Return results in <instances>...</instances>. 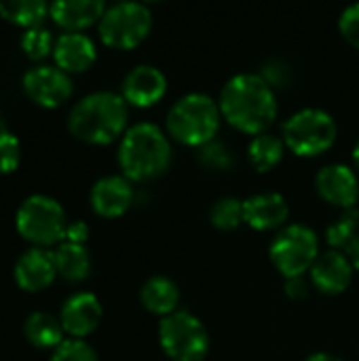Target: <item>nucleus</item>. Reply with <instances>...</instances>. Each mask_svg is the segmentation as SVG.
<instances>
[{
  "label": "nucleus",
  "instance_id": "nucleus-1",
  "mask_svg": "<svg viewBox=\"0 0 359 361\" xmlns=\"http://www.w3.org/2000/svg\"><path fill=\"white\" fill-rule=\"evenodd\" d=\"M220 112L237 129L258 135L277 118L275 89L256 72H241L226 80L220 91Z\"/></svg>",
  "mask_w": 359,
  "mask_h": 361
},
{
  "label": "nucleus",
  "instance_id": "nucleus-2",
  "mask_svg": "<svg viewBox=\"0 0 359 361\" xmlns=\"http://www.w3.org/2000/svg\"><path fill=\"white\" fill-rule=\"evenodd\" d=\"M129 118L127 102L114 91H93L80 97L68 116V129L83 142L110 144L125 133Z\"/></svg>",
  "mask_w": 359,
  "mask_h": 361
},
{
  "label": "nucleus",
  "instance_id": "nucleus-3",
  "mask_svg": "<svg viewBox=\"0 0 359 361\" xmlns=\"http://www.w3.org/2000/svg\"><path fill=\"white\" fill-rule=\"evenodd\" d=\"M171 163V142L154 123L131 125L118 146V165L127 180L146 182L165 173Z\"/></svg>",
  "mask_w": 359,
  "mask_h": 361
},
{
  "label": "nucleus",
  "instance_id": "nucleus-4",
  "mask_svg": "<svg viewBox=\"0 0 359 361\" xmlns=\"http://www.w3.org/2000/svg\"><path fill=\"white\" fill-rule=\"evenodd\" d=\"M220 104L207 93H186L167 112V131L174 140L186 146H205L214 140L220 127Z\"/></svg>",
  "mask_w": 359,
  "mask_h": 361
},
{
  "label": "nucleus",
  "instance_id": "nucleus-5",
  "mask_svg": "<svg viewBox=\"0 0 359 361\" xmlns=\"http://www.w3.org/2000/svg\"><path fill=\"white\" fill-rule=\"evenodd\" d=\"M339 125L324 108H303L284 123V142L298 157H317L336 142Z\"/></svg>",
  "mask_w": 359,
  "mask_h": 361
},
{
  "label": "nucleus",
  "instance_id": "nucleus-6",
  "mask_svg": "<svg viewBox=\"0 0 359 361\" xmlns=\"http://www.w3.org/2000/svg\"><path fill=\"white\" fill-rule=\"evenodd\" d=\"M159 343L174 361H203L209 353V334L190 311H174L159 322Z\"/></svg>",
  "mask_w": 359,
  "mask_h": 361
},
{
  "label": "nucleus",
  "instance_id": "nucleus-7",
  "mask_svg": "<svg viewBox=\"0 0 359 361\" xmlns=\"http://www.w3.org/2000/svg\"><path fill=\"white\" fill-rule=\"evenodd\" d=\"M15 224L25 241L36 247H47L63 239L66 214L63 207L49 195H30L17 209Z\"/></svg>",
  "mask_w": 359,
  "mask_h": 361
},
{
  "label": "nucleus",
  "instance_id": "nucleus-8",
  "mask_svg": "<svg viewBox=\"0 0 359 361\" xmlns=\"http://www.w3.org/2000/svg\"><path fill=\"white\" fill-rule=\"evenodd\" d=\"M271 260L275 269L286 277H305L311 271L313 262L317 260L320 252V237L307 224H290L284 226L269 247Z\"/></svg>",
  "mask_w": 359,
  "mask_h": 361
},
{
  "label": "nucleus",
  "instance_id": "nucleus-9",
  "mask_svg": "<svg viewBox=\"0 0 359 361\" xmlns=\"http://www.w3.org/2000/svg\"><path fill=\"white\" fill-rule=\"evenodd\" d=\"M152 30V13L144 2H116L99 19V36L108 47L133 49Z\"/></svg>",
  "mask_w": 359,
  "mask_h": 361
},
{
  "label": "nucleus",
  "instance_id": "nucleus-10",
  "mask_svg": "<svg viewBox=\"0 0 359 361\" xmlns=\"http://www.w3.org/2000/svg\"><path fill=\"white\" fill-rule=\"evenodd\" d=\"M23 91L32 102L44 108H55L72 95V78L57 66L36 63L21 78Z\"/></svg>",
  "mask_w": 359,
  "mask_h": 361
},
{
  "label": "nucleus",
  "instance_id": "nucleus-11",
  "mask_svg": "<svg viewBox=\"0 0 359 361\" xmlns=\"http://www.w3.org/2000/svg\"><path fill=\"white\" fill-rule=\"evenodd\" d=\"M315 188L324 201L343 209L355 207L359 199L358 173L343 163L324 165L315 176Z\"/></svg>",
  "mask_w": 359,
  "mask_h": 361
},
{
  "label": "nucleus",
  "instance_id": "nucleus-12",
  "mask_svg": "<svg viewBox=\"0 0 359 361\" xmlns=\"http://www.w3.org/2000/svg\"><path fill=\"white\" fill-rule=\"evenodd\" d=\"M167 93V76L161 68L150 63H140L131 68L121 85V95L127 104L138 108H148L157 104Z\"/></svg>",
  "mask_w": 359,
  "mask_h": 361
},
{
  "label": "nucleus",
  "instance_id": "nucleus-13",
  "mask_svg": "<svg viewBox=\"0 0 359 361\" xmlns=\"http://www.w3.org/2000/svg\"><path fill=\"white\" fill-rule=\"evenodd\" d=\"M59 322L66 334L72 338L89 336L102 322V305L99 298L91 292H76L61 305Z\"/></svg>",
  "mask_w": 359,
  "mask_h": 361
},
{
  "label": "nucleus",
  "instance_id": "nucleus-14",
  "mask_svg": "<svg viewBox=\"0 0 359 361\" xmlns=\"http://www.w3.org/2000/svg\"><path fill=\"white\" fill-rule=\"evenodd\" d=\"M353 262L349 260L347 252L328 250L317 256L311 267V283L324 294H341L349 288L353 279Z\"/></svg>",
  "mask_w": 359,
  "mask_h": 361
},
{
  "label": "nucleus",
  "instance_id": "nucleus-15",
  "mask_svg": "<svg viewBox=\"0 0 359 361\" xmlns=\"http://www.w3.org/2000/svg\"><path fill=\"white\" fill-rule=\"evenodd\" d=\"M89 199L95 214L104 218H116L131 207L135 192L125 176H104L91 186Z\"/></svg>",
  "mask_w": 359,
  "mask_h": 361
},
{
  "label": "nucleus",
  "instance_id": "nucleus-16",
  "mask_svg": "<svg viewBox=\"0 0 359 361\" xmlns=\"http://www.w3.org/2000/svg\"><path fill=\"white\" fill-rule=\"evenodd\" d=\"M15 281L21 290L25 292H38L44 290L47 286L53 283L55 275H57V267H55V256L53 252L44 250V247H32L25 250L17 262H15Z\"/></svg>",
  "mask_w": 359,
  "mask_h": 361
},
{
  "label": "nucleus",
  "instance_id": "nucleus-17",
  "mask_svg": "<svg viewBox=\"0 0 359 361\" xmlns=\"http://www.w3.org/2000/svg\"><path fill=\"white\" fill-rule=\"evenodd\" d=\"M290 205L281 192L269 190L243 201V222L256 231H273L288 222Z\"/></svg>",
  "mask_w": 359,
  "mask_h": 361
},
{
  "label": "nucleus",
  "instance_id": "nucleus-18",
  "mask_svg": "<svg viewBox=\"0 0 359 361\" xmlns=\"http://www.w3.org/2000/svg\"><path fill=\"white\" fill-rule=\"evenodd\" d=\"M53 57L63 72H83L97 57L95 42L83 32H63L55 38Z\"/></svg>",
  "mask_w": 359,
  "mask_h": 361
},
{
  "label": "nucleus",
  "instance_id": "nucleus-19",
  "mask_svg": "<svg viewBox=\"0 0 359 361\" xmlns=\"http://www.w3.org/2000/svg\"><path fill=\"white\" fill-rule=\"evenodd\" d=\"M104 13V0H55L49 6V15L57 25L66 27V32H80L95 21L99 23Z\"/></svg>",
  "mask_w": 359,
  "mask_h": 361
},
{
  "label": "nucleus",
  "instance_id": "nucleus-20",
  "mask_svg": "<svg viewBox=\"0 0 359 361\" xmlns=\"http://www.w3.org/2000/svg\"><path fill=\"white\" fill-rule=\"evenodd\" d=\"M140 300L146 311L167 317L174 311H178L180 290L174 279H169L165 275H152L140 288Z\"/></svg>",
  "mask_w": 359,
  "mask_h": 361
},
{
  "label": "nucleus",
  "instance_id": "nucleus-21",
  "mask_svg": "<svg viewBox=\"0 0 359 361\" xmlns=\"http://www.w3.org/2000/svg\"><path fill=\"white\" fill-rule=\"evenodd\" d=\"M23 334L38 349H57L63 343L61 322L44 311H34L25 317Z\"/></svg>",
  "mask_w": 359,
  "mask_h": 361
},
{
  "label": "nucleus",
  "instance_id": "nucleus-22",
  "mask_svg": "<svg viewBox=\"0 0 359 361\" xmlns=\"http://www.w3.org/2000/svg\"><path fill=\"white\" fill-rule=\"evenodd\" d=\"M57 273L68 281H83L91 273V256L85 245L63 241L53 252Z\"/></svg>",
  "mask_w": 359,
  "mask_h": 361
},
{
  "label": "nucleus",
  "instance_id": "nucleus-23",
  "mask_svg": "<svg viewBox=\"0 0 359 361\" xmlns=\"http://www.w3.org/2000/svg\"><path fill=\"white\" fill-rule=\"evenodd\" d=\"M284 150H286L284 137H277V135L264 131V133H258L250 140L248 159L258 171H271L281 163Z\"/></svg>",
  "mask_w": 359,
  "mask_h": 361
},
{
  "label": "nucleus",
  "instance_id": "nucleus-24",
  "mask_svg": "<svg viewBox=\"0 0 359 361\" xmlns=\"http://www.w3.org/2000/svg\"><path fill=\"white\" fill-rule=\"evenodd\" d=\"M0 15L17 25L34 27L42 25V19L49 15V4L44 0H2Z\"/></svg>",
  "mask_w": 359,
  "mask_h": 361
},
{
  "label": "nucleus",
  "instance_id": "nucleus-25",
  "mask_svg": "<svg viewBox=\"0 0 359 361\" xmlns=\"http://www.w3.org/2000/svg\"><path fill=\"white\" fill-rule=\"evenodd\" d=\"M359 235V209H343V214L326 228V241L332 245V250H345L351 245V241Z\"/></svg>",
  "mask_w": 359,
  "mask_h": 361
},
{
  "label": "nucleus",
  "instance_id": "nucleus-26",
  "mask_svg": "<svg viewBox=\"0 0 359 361\" xmlns=\"http://www.w3.org/2000/svg\"><path fill=\"white\" fill-rule=\"evenodd\" d=\"M209 220L220 231H233L243 222V201L237 197H222L209 207Z\"/></svg>",
  "mask_w": 359,
  "mask_h": 361
},
{
  "label": "nucleus",
  "instance_id": "nucleus-27",
  "mask_svg": "<svg viewBox=\"0 0 359 361\" xmlns=\"http://www.w3.org/2000/svg\"><path fill=\"white\" fill-rule=\"evenodd\" d=\"M23 53L30 57V59H44L49 53H53V47H55V40H53V34L49 27L44 25H34V27H25L23 34H21V40H19Z\"/></svg>",
  "mask_w": 359,
  "mask_h": 361
},
{
  "label": "nucleus",
  "instance_id": "nucleus-28",
  "mask_svg": "<svg viewBox=\"0 0 359 361\" xmlns=\"http://www.w3.org/2000/svg\"><path fill=\"white\" fill-rule=\"evenodd\" d=\"M199 163L212 171H224L233 165V152L226 144L212 140L209 144L199 148Z\"/></svg>",
  "mask_w": 359,
  "mask_h": 361
},
{
  "label": "nucleus",
  "instance_id": "nucleus-29",
  "mask_svg": "<svg viewBox=\"0 0 359 361\" xmlns=\"http://www.w3.org/2000/svg\"><path fill=\"white\" fill-rule=\"evenodd\" d=\"M51 361H97V355L91 345L80 338L63 341L51 355Z\"/></svg>",
  "mask_w": 359,
  "mask_h": 361
},
{
  "label": "nucleus",
  "instance_id": "nucleus-30",
  "mask_svg": "<svg viewBox=\"0 0 359 361\" xmlns=\"http://www.w3.org/2000/svg\"><path fill=\"white\" fill-rule=\"evenodd\" d=\"M21 161V144L15 133L0 129V173H11Z\"/></svg>",
  "mask_w": 359,
  "mask_h": 361
},
{
  "label": "nucleus",
  "instance_id": "nucleus-31",
  "mask_svg": "<svg viewBox=\"0 0 359 361\" xmlns=\"http://www.w3.org/2000/svg\"><path fill=\"white\" fill-rule=\"evenodd\" d=\"M339 27H341V34L351 42L359 47V2L349 4L341 17H339Z\"/></svg>",
  "mask_w": 359,
  "mask_h": 361
},
{
  "label": "nucleus",
  "instance_id": "nucleus-32",
  "mask_svg": "<svg viewBox=\"0 0 359 361\" xmlns=\"http://www.w3.org/2000/svg\"><path fill=\"white\" fill-rule=\"evenodd\" d=\"M271 87H277V85H284V82H288V78H290V70H288V66L286 63H281L279 59H273V61H269L267 66H264V70H262V74H260Z\"/></svg>",
  "mask_w": 359,
  "mask_h": 361
},
{
  "label": "nucleus",
  "instance_id": "nucleus-33",
  "mask_svg": "<svg viewBox=\"0 0 359 361\" xmlns=\"http://www.w3.org/2000/svg\"><path fill=\"white\" fill-rule=\"evenodd\" d=\"M66 241L70 243H78V245H85V241L89 239V224L83 222V220H74L66 226V235H63Z\"/></svg>",
  "mask_w": 359,
  "mask_h": 361
},
{
  "label": "nucleus",
  "instance_id": "nucleus-34",
  "mask_svg": "<svg viewBox=\"0 0 359 361\" xmlns=\"http://www.w3.org/2000/svg\"><path fill=\"white\" fill-rule=\"evenodd\" d=\"M286 294L294 300H300L309 294V286L305 281V277H290L286 279Z\"/></svg>",
  "mask_w": 359,
  "mask_h": 361
},
{
  "label": "nucleus",
  "instance_id": "nucleus-35",
  "mask_svg": "<svg viewBox=\"0 0 359 361\" xmlns=\"http://www.w3.org/2000/svg\"><path fill=\"white\" fill-rule=\"evenodd\" d=\"M347 256H349V260L353 262V267L359 271V235L351 241V245L347 247Z\"/></svg>",
  "mask_w": 359,
  "mask_h": 361
},
{
  "label": "nucleus",
  "instance_id": "nucleus-36",
  "mask_svg": "<svg viewBox=\"0 0 359 361\" xmlns=\"http://www.w3.org/2000/svg\"><path fill=\"white\" fill-rule=\"evenodd\" d=\"M305 361H345L341 360L339 355H332V353H326V351H317V353H311Z\"/></svg>",
  "mask_w": 359,
  "mask_h": 361
},
{
  "label": "nucleus",
  "instance_id": "nucleus-37",
  "mask_svg": "<svg viewBox=\"0 0 359 361\" xmlns=\"http://www.w3.org/2000/svg\"><path fill=\"white\" fill-rule=\"evenodd\" d=\"M353 161H355V165H358L359 169V142L355 144V148H353Z\"/></svg>",
  "mask_w": 359,
  "mask_h": 361
}]
</instances>
